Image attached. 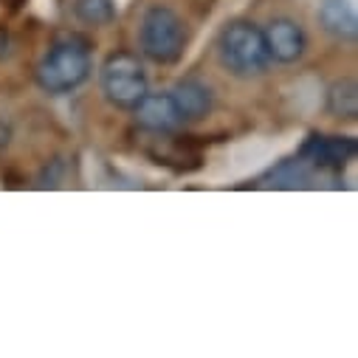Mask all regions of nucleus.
<instances>
[{
  "label": "nucleus",
  "mask_w": 358,
  "mask_h": 358,
  "mask_svg": "<svg viewBox=\"0 0 358 358\" xmlns=\"http://www.w3.org/2000/svg\"><path fill=\"white\" fill-rule=\"evenodd\" d=\"M94 73V57L82 37L57 40L37 65V85L51 96H65L82 87Z\"/></svg>",
  "instance_id": "obj_1"
},
{
  "label": "nucleus",
  "mask_w": 358,
  "mask_h": 358,
  "mask_svg": "<svg viewBox=\"0 0 358 358\" xmlns=\"http://www.w3.org/2000/svg\"><path fill=\"white\" fill-rule=\"evenodd\" d=\"M217 57H220V65L237 79L259 76V73H265L268 62H271L268 45H265V34L251 20H231L220 29Z\"/></svg>",
  "instance_id": "obj_2"
},
{
  "label": "nucleus",
  "mask_w": 358,
  "mask_h": 358,
  "mask_svg": "<svg viewBox=\"0 0 358 358\" xmlns=\"http://www.w3.org/2000/svg\"><path fill=\"white\" fill-rule=\"evenodd\" d=\"M189 31L184 17L169 6H150L138 26V48L155 65H175L184 57Z\"/></svg>",
  "instance_id": "obj_3"
},
{
  "label": "nucleus",
  "mask_w": 358,
  "mask_h": 358,
  "mask_svg": "<svg viewBox=\"0 0 358 358\" xmlns=\"http://www.w3.org/2000/svg\"><path fill=\"white\" fill-rule=\"evenodd\" d=\"M99 85H102L105 99L124 110H130L150 91L147 71H144L141 59L130 51H116L105 59V65L99 71Z\"/></svg>",
  "instance_id": "obj_4"
},
{
  "label": "nucleus",
  "mask_w": 358,
  "mask_h": 358,
  "mask_svg": "<svg viewBox=\"0 0 358 358\" xmlns=\"http://www.w3.org/2000/svg\"><path fill=\"white\" fill-rule=\"evenodd\" d=\"M262 34H265L268 57H271L274 62H280V65H294L308 51V34L291 17L271 20V23H268V29H262Z\"/></svg>",
  "instance_id": "obj_5"
},
{
  "label": "nucleus",
  "mask_w": 358,
  "mask_h": 358,
  "mask_svg": "<svg viewBox=\"0 0 358 358\" xmlns=\"http://www.w3.org/2000/svg\"><path fill=\"white\" fill-rule=\"evenodd\" d=\"M133 119H136V124L141 127V130H147V133H172V130H178L184 122H181V116H178V108H175V102H172V96H169V91L166 94H144L133 108Z\"/></svg>",
  "instance_id": "obj_6"
},
{
  "label": "nucleus",
  "mask_w": 358,
  "mask_h": 358,
  "mask_svg": "<svg viewBox=\"0 0 358 358\" xmlns=\"http://www.w3.org/2000/svg\"><path fill=\"white\" fill-rule=\"evenodd\" d=\"M169 96H172V102L178 108V116H181V122H201L215 108L212 87L203 85V82H198V79H181V82H175Z\"/></svg>",
  "instance_id": "obj_7"
},
{
  "label": "nucleus",
  "mask_w": 358,
  "mask_h": 358,
  "mask_svg": "<svg viewBox=\"0 0 358 358\" xmlns=\"http://www.w3.org/2000/svg\"><path fill=\"white\" fill-rule=\"evenodd\" d=\"M316 17H319L322 31L341 43H350L358 34V17L350 0H322Z\"/></svg>",
  "instance_id": "obj_8"
},
{
  "label": "nucleus",
  "mask_w": 358,
  "mask_h": 358,
  "mask_svg": "<svg viewBox=\"0 0 358 358\" xmlns=\"http://www.w3.org/2000/svg\"><path fill=\"white\" fill-rule=\"evenodd\" d=\"M327 113L352 122L358 116V85L355 79H338L327 87Z\"/></svg>",
  "instance_id": "obj_9"
},
{
  "label": "nucleus",
  "mask_w": 358,
  "mask_h": 358,
  "mask_svg": "<svg viewBox=\"0 0 358 358\" xmlns=\"http://www.w3.org/2000/svg\"><path fill=\"white\" fill-rule=\"evenodd\" d=\"M308 150L313 152V161L322 164V166H338L344 164L347 158L355 155V141L350 138H313L308 144Z\"/></svg>",
  "instance_id": "obj_10"
},
{
  "label": "nucleus",
  "mask_w": 358,
  "mask_h": 358,
  "mask_svg": "<svg viewBox=\"0 0 358 358\" xmlns=\"http://www.w3.org/2000/svg\"><path fill=\"white\" fill-rule=\"evenodd\" d=\"M73 17L85 26H110L116 20V6L113 0H73Z\"/></svg>",
  "instance_id": "obj_11"
},
{
  "label": "nucleus",
  "mask_w": 358,
  "mask_h": 358,
  "mask_svg": "<svg viewBox=\"0 0 358 358\" xmlns=\"http://www.w3.org/2000/svg\"><path fill=\"white\" fill-rule=\"evenodd\" d=\"M9 138H12V127H9V124H6L3 119H0V152H3V150H6Z\"/></svg>",
  "instance_id": "obj_12"
}]
</instances>
